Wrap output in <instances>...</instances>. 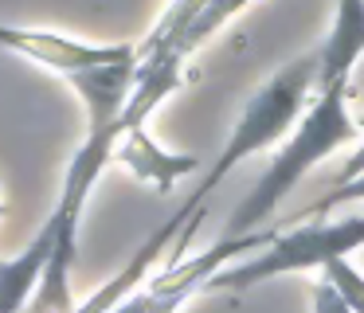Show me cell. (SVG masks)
I'll list each match as a JSON object with an SVG mask.
<instances>
[{
  "label": "cell",
  "instance_id": "4",
  "mask_svg": "<svg viewBox=\"0 0 364 313\" xmlns=\"http://www.w3.org/2000/svg\"><path fill=\"white\" fill-rule=\"evenodd\" d=\"M4 47L24 59L40 63V67L55 70V75L71 78L79 70H95L106 67L114 59H126L137 51V43H90V39H75L63 31H48V28H16V23H4L0 28Z\"/></svg>",
  "mask_w": 364,
  "mask_h": 313
},
{
  "label": "cell",
  "instance_id": "6",
  "mask_svg": "<svg viewBox=\"0 0 364 313\" xmlns=\"http://www.w3.org/2000/svg\"><path fill=\"white\" fill-rule=\"evenodd\" d=\"M114 161L129 169V176L153 184L157 192H173L176 180L192 176L200 169V156L192 153H168L145 133V125H122L118 145H114Z\"/></svg>",
  "mask_w": 364,
  "mask_h": 313
},
{
  "label": "cell",
  "instance_id": "8",
  "mask_svg": "<svg viewBox=\"0 0 364 313\" xmlns=\"http://www.w3.org/2000/svg\"><path fill=\"white\" fill-rule=\"evenodd\" d=\"M321 278H329L333 286L341 290V297H345L356 313H364V274L356 270L348 258H333V262H325L321 266Z\"/></svg>",
  "mask_w": 364,
  "mask_h": 313
},
{
  "label": "cell",
  "instance_id": "11",
  "mask_svg": "<svg viewBox=\"0 0 364 313\" xmlns=\"http://www.w3.org/2000/svg\"><path fill=\"white\" fill-rule=\"evenodd\" d=\"M356 122H360V141H356V153L348 156V164L337 172V184H345V180H353V176H360V172H364V114L356 117Z\"/></svg>",
  "mask_w": 364,
  "mask_h": 313
},
{
  "label": "cell",
  "instance_id": "1",
  "mask_svg": "<svg viewBox=\"0 0 364 313\" xmlns=\"http://www.w3.org/2000/svg\"><path fill=\"white\" fill-rule=\"evenodd\" d=\"M353 141H360V122L348 114V86L317 90L314 106H306V114L298 117V125L290 129L278 156H270L267 172L255 180V188L243 196V203L231 211L228 239L255 235L262 219L274 216L278 203L298 188V180L314 164H321L329 153H337L341 145H353Z\"/></svg>",
  "mask_w": 364,
  "mask_h": 313
},
{
  "label": "cell",
  "instance_id": "2",
  "mask_svg": "<svg viewBox=\"0 0 364 313\" xmlns=\"http://www.w3.org/2000/svg\"><path fill=\"white\" fill-rule=\"evenodd\" d=\"M309 90H317V51L286 63L282 70H274V75L247 98V106L239 110V117H235V125H231L215 164L208 169V176L192 188L184 208H192V211L204 208L208 196L215 192V184L228 180L247 156H255V153H262V149H270L274 141H282V133H290L294 125H298V117L306 114Z\"/></svg>",
  "mask_w": 364,
  "mask_h": 313
},
{
  "label": "cell",
  "instance_id": "7",
  "mask_svg": "<svg viewBox=\"0 0 364 313\" xmlns=\"http://www.w3.org/2000/svg\"><path fill=\"white\" fill-rule=\"evenodd\" d=\"M364 55V0H333V23L317 47V90L348 86Z\"/></svg>",
  "mask_w": 364,
  "mask_h": 313
},
{
  "label": "cell",
  "instance_id": "10",
  "mask_svg": "<svg viewBox=\"0 0 364 313\" xmlns=\"http://www.w3.org/2000/svg\"><path fill=\"white\" fill-rule=\"evenodd\" d=\"M314 313H356V309L341 297V290L329 278H321L314 286Z\"/></svg>",
  "mask_w": 364,
  "mask_h": 313
},
{
  "label": "cell",
  "instance_id": "5",
  "mask_svg": "<svg viewBox=\"0 0 364 313\" xmlns=\"http://www.w3.org/2000/svg\"><path fill=\"white\" fill-rule=\"evenodd\" d=\"M204 208H208V203H204ZM196 211H200V208H196ZM196 211L181 203V208H176L173 216H168V223H161L157 231H153L149 239H145L141 247L134 250V258H129V262L122 266V270L114 274L110 282H102V286L95 290V297H90V302L75 305L71 313H114L129 294H137V282H145L153 266H157L161 258H168V250H173L176 235H181L184 227L192 223V219H196Z\"/></svg>",
  "mask_w": 364,
  "mask_h": 313
},
{
  "label": "cell",
  "instance_id": "3",
  "mask_svg": "<svg viewBox=\"0 0 364 313\" xmlns=\"http://www.w3.org/2000/svg\"><path fill=\"white\" fill-rule=\"evenodd\" d=\"M364 247V211L333 223H301L286 235H270V243H262L251 258H235L231 266H223L208 290H251L259 282H270L278 274L294 270H321L333 258H348L353 250Z\"/></svg>",
  "mask_w": 364,
  "mask_h": 313
},
{
  "label": "cell",
  "instance_id": "9",
  "mask_svg": "<svg viewBox=\"0 0 364 313\" xmlns=\"http://www.w3.org/2000/svg\"><path fill=\"white\" fill-rule=\"evenodd\" d=\"M341 203H364V172H360V176H353V180H345V184H337L329 196H321L309 211H314V216H325V211L341 208ZM309 211H306V216H309Z\"/></svg>",
  "mask_w": 364,
  "mask_h": 313
}]
</instances>
